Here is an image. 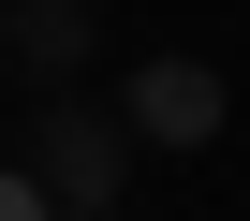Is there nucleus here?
<instances>
[{
    "mask_svg": "<svg viewBox=\"0 0 250 221\" xmlns=\"http://www.w3.org/2000/svg\"><path fill=\"white\" fill-rule=\"evenodd\" d=\"M0 221H59V192H44L30 162H0Z\"/></svg>",
    "mask_w": 250,
    "mask_h": 221,
    "instance_id": "20e7f679",
    "label": "nucleus"
},
{
    "mask_svg": "<svg viewBox=\"0 0 250 221\" xmlns=\"http://www.w3.org/2000/svg\"><path fill=\"white\" fill-rule=\"evenodd\" d=\"M118 162H133V148H118V118H74V103L30 133V177H44L59 206H118Z\"/></svg>",
    "mask_w": 250,
    "mask_h": 221,
    "instance_id": "f257e3e1",
    "label": "nucleus"
},
{
    "mask_svg": "<svg viewBox=\"0 0 250 221\" xmlns=\"http://www.w3.org/2000/svg\"><path fill=\"white\" fill-rule=\"evenodd\" d=\"M15 59H30V74L88 59V0H30V15H15Z\"/></svg>",
    "mask_w": 250,
    "mask_h": 221,
    "instance_id": "7ed1b4c3",
    "label": "nucleus"
},
{
    "mask_svg": "<svg viewBox=\"0 0 250 221\" xmlns=\"http://www.w3.org/2000/svg\"><path fill=\"white\" fill-rule=\"evenodd\" d=\"M74 221H118V206H74Z\"/></svg>",
    "mask_w": 250,
    "mask_h": 221,
    "instance_id": "39448f33",
    "label": "nucleus"
},
{
    "mask_svg": "<svg viewBox=\"0 0 250 221\" xmlns=\"http://www.w3.org/2000/svg\"><path fill=\"white\" fill-rule=\"evenodd\" d=\"M133 133H147V148H206V133H221V74H206V59H147V74H133Z\"/></svg>",
    "mask_w": 250,
    "mask_h": 221,
    "instance_id": "f03ea898",
    "label": "nucleus"
}]
</instances>
